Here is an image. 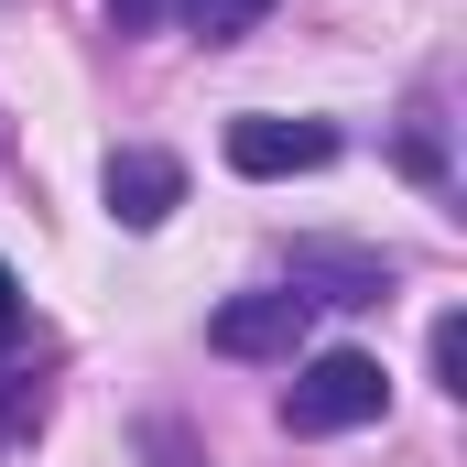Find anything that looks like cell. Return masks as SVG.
<instances>
[{"label":"cell","mask_w":467,"mask_h":467,"mask_svg":"<svg viewBox=\"0 0 467 467\" xmlns=\"http://www.w3.org/2000/svg\"><path fill=\"white\" fill-rule=\"evenodd\" d=\"M305 327H316V294L272 283V294H229V305L207 316V348H218V358H294Z\"/></svg>","instance_id":"2"},{"label":"cell","mask_w":467,"mask_h":467,"mask_svg":"<svg viewBox=\"0 0 467 467\" xmlns=\"http://www.w3.org/2000/svg\"><path fill=\"white\" fill-rule=\"evenodd\" d=\"M316 163H337V130H327V119H272V109L229 119V174H250V185L316 174Z\"/></svg>","instance_id":"3"},{"label":"cell","mask_w":467,"mask_h":467,"mask_svg":"<svg viewBox=\"0 0 467 467\" xmlns=\"http://www.w3.org/2000/svg\"><path fill=\"white\" fill-rule=\"evenodd\" d=\"M185 11V33H207V44H239L250 22H272V0H174Z\"/></svg>","instance_id":"6"},{"label":"cell","mask_w":467,"mask_h":467,"mask_svg":"<svg viewBox=\"0 0 467 467\" xmlns=\"http://www.w3.org/2000/svg\"><path fill=\"white\" fill-rule=\"evenodd\" d=\"M185 207V163L174 152H109V218L119 229H163Z\"/></svg>","instance_id":"4"},{"label":"cell","mask_w":467,"mask_h":467,"mask_svg":"<svg viewBox=\"0 0 467 467\" xmlns=\"http://www.w3.org/2000/svg\"><path fill=\"white\" fill-rule=\"evenodd\" d=\"M435 380L467 391V316H435Z\"/></svg>","instance_id":"7"},{"label":"cell","mask_w":467,"mask_h":467,"mask_svg":"<svg viewBox=\"0 0 467 467\" xmlns=\"http://www.w3.org/2000/svg\"><path fill=\"white\" fill-rule=\"evenodd\" d=\"M22 327H33V305H22V283H11V261H0V348H22Z\"/></svg>","instance_id":"9"},{"label":"cell","mask_w":467,"mask_h":467,"mask_svg":"<svg viewBox=\"0 0 467 467\" xmlns=\"http://www.w3.org/2000/svg\"><path fill=\"white\" fill-rule=\"evenodd\" d=\"M327 283V305H380L391 294V261H369V250H305L294 261V294H316Z\"/></svg>","instance_id":"5"},{"label":"cell","mask_w":467,"mask_h":467,"mask_svg":"<svg viewBox=\"0 0 467 467\" xmlns=\"http://www.w3.org/2000/svg\"><path fill=\"white\" fill-rule=\"evenodd\" d=\"M44 424V391L33 380H0V435H33Z\"/></svg>","instance_id":"8"},{"label":"cell","mask_w":467,"mask_h":467,"mask_svg":"<svg viewBox=\"0 0 467 467\" xmlns=\"http://www.w3.org/2000/svg\"><path fill=\"white\" fill-rule=\"evenodd\" d=\"M380 402H391L380 358L369 348H327V358H305V380L283 391V424H294V435H348V424H369Z\"/></svg>","instance_id":"1"},{"label":"cell","mask_w":467,"mask_h":467,"mask_svg":"<svg viewBox=\"0 0 467 467\" xmlns=\"http://www.w3.org/2000/svg\"><path fill=\"white\" fill-rule=\"evenodd\" d=\"M109 11H119V33H141V22H152L163 0H109Z\"/></svg>","instance_id":"10"}]
</instances>
